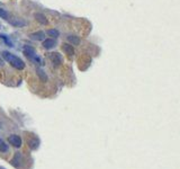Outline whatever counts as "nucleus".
Returning <instances> with one entry per match:
<instances>
[{"label": "nucleus", "mask_w": 180, "mask_h": 169, "mask_svg": "<svg viewBox=\"0 0 180 169\" xmlns=\"http://www.w3.org/2000/svg\"><path fill=\"white\" fill-rule=\"evenodd\" d=\"M62 49H63V51L67 53V55L72 57V56L74 55V49H73V45H71L70 43L68 44V43H63V45H62Z\"/></svg>", "instance_id": "nucleus-7"}, {"label": "nucleus", "mask_w": 180, "mask_h": 169, "mask_svg": "<svg viewBox=\"0 0 180 169\" xmlns=\"http://www.w3.org/2000/svg\"><path fill=\"white\" fill-rule=\"evenodd\" d=\"M36 73H37V75H38V78H39V80H41V81H43V82H46V81L49 80V78H47L46 73H45V72H44L42 69L37 68V69H36Z\"/></svg>", "instance_id": "nucleus-10"}, {"label": "nucleus", "mask_w": 180, "mask_h": 169, "mask_svg": "<svg viewBox=\"0 0 180 169\" xmlns=\"http://www.w3.org/2000/svg\"><path fill=\"white\" fill-rule=\"evenodd\" d=\"M28 144H29V147L32 148V149H37L38 148V146H39V141H38V139H36V138H34V139H31L29 141H28Z\"/></svg>", "instance_id": "nucleus-11"}, {"label": "nucleus", "mask_w": 180, "mask_h": 169, "mask_svg": "<svg viewBox=\"0 0 180 169\" xmlns=\"http://www.w3.org/2000/svg\"><path fill=\"white\" fill-rule=\"evenodd\" d=\"M23 51H24V54L27 56L29 60H32L33 62H35V63H37V64H43L42 59L37 55L35 49H33L31 45H24Z\"/></svg>", "instance_id": "nucleus-2"}, {"label": "nucleus", "mask_w": 180, "mask_h": 169, "mask_svg": "<svg viewBox=\"0 0 180 169\" xmlns=\"http://www.w3.org/2000/svg\"><path fill=\"white\" fill-rule=\"evenodd\" d=\"M55 45H56V39H55V38H53V37L45 38V39L43 41V46H44L46 50L53 49Z\"/></svg>", "instance_id": "nucleus-5"}, {"label": "nucleus", "mask_w": 180, "mask_h": 169, "mask_svg": "<svg viewBox=\"0 0 180 169\" xmlns=\"http://www.w3.org/2000/svg\"><path fill=\"white\" fill-rule=\"evenodd\" d=\"M8 142L9 144H11L13 147L15 148H20L21 144H23V141H21V138L19 135H16V134H11L8 136Z\"/></svg>", "instance_id": "nucleus-4"}, {"label": "nucleus", "mask_w": 180, "mask_h": 169, "mask_svg": "<svg viewBox=\"0 0 180 169\" xmlns=\"http://www.w3.org/2000/svg\"><path fill=\"white\" fill-rule=\"evenodd\" d=\"M29 38H32L33 41H44L45 39V33L43 31H38V32L29 34Z\"/></svg>", "instance_id": "nucleus-6"}, {"label": "nucleus", "mask_w": 180, "mask_h": 169, "mask_svg": "<svg viewBox=\"0 0 180 169\" xmlns=\"http://www.w3.org/2000/svg\"><path fill=\"white\" fill-rule=\"evenodd\" d=\"M20 160H21V154H20V153H17V154H16V157L13 159L11 165H13V166H15V167H18V165H19Z\"/></svg>", "instance_id": "nucleus-14"}, {"label": "nucleus", "mask_w": 180, "mask_h": 169, "mask_svg": "<svg viewBox=\"0 0 180 169\" xmlns=\"http://www.w3.org/2000/svg\"><path fill=\"white\" fill-rule=\"evenodd\" d=\"M34 17H35L36 20H37L39 24H42V25H47V24H49L47 18H46L45 15H43L42 13H36L35 15H34Z\"/></svg>", "instance_id": "nucleus-8"}, {"label": "nucleus", "mask_w": 180, "mask_h": 169, "mask_svg": "<svg viewBox=\"0 0 180 169\" xmlns=\"http://www.w3.org/2000/svg\"><path fill=\"white\" fill-rule=\"evenodd\" d=\"M8 149H9L8 144H6V142L2 139H0V152H7Z\"/></svg>", "instance_id": "nucleus-15"}, {"label": "nucleus", "mask_w": 180, "mask_h": 169, "mask_svg": "<svg viewBox=\"0 0 180 169\" xmlns=\"http://www.w3.org/2000/svg\"><path fill=\"white\" fill-rule=\"evenodd\" d=\"M50 60H51V62L53 63L54 67H60L62 63H63V59H62V55L59 53V52H52V53H50Z\"/></svg>", "instance_id": "nucleus-3"}, {"label": "nucleus", "mask_w": 180, "mask_h": 169, "mask_svg": "<svg viewBox=\"0 0 180 169\" xmlns=\"http://www.w3.org/2000/svg\"><path fill=\"white\" fill-rule=\"evenodd\" d=\"M2 57L8 63H10V65L14 67L15 69H17V70L25 69V63H24V61L19 56L15 55V54H13V53H10L8 51H2Z\"/></svg>", "instance_id": "nucleus-1"}, {"label": "nucleus", "mask_w": 180, "mask_h": 169, "mask_svg": "<svg viewBox=\"0 0 180 169\" xmlns=\"http://www.w3.org/2000/svg\"><path fill=\"white\" fill-rule=\"evenodd\" d=\"M0 17L2 19H5V20H9V21H10L9 14L6 11V9H3V8H1V7H0Z\"/></svg>", "instance_id": "nucleus-12"}, {"label": "nucleus", "mask_w": 180, "mask_h": 169, "mask_svg": "<svg viewBox=\"0 0 180 169\" xmlns=\"http://www.w3.org/2000/svg\"><path fill=\"white\" fill-rule=\"evenodd\" d=\"M67 41L71 44V45H79L80 44V37L77 35H68Z\"/></svg>", "instance_id": "nucleus-9"}, {"label": "nucleus", "mask_w": 180, "mask_h": 169, "mask_svg": "<svg viewBox=\"0 0 180 169\" xmlns=\"http://www.w3.org/2000/svg\"><path fill=\"white\" fill-rule=\"evenodd\" d=\"M46 34L49 35V36H51V37H53V38H56V37H59V35H60V33H59V31L57 29H49L47 32H46Z\"/></svg>", "instance_id": "nucleus-13"}]
</instances>
